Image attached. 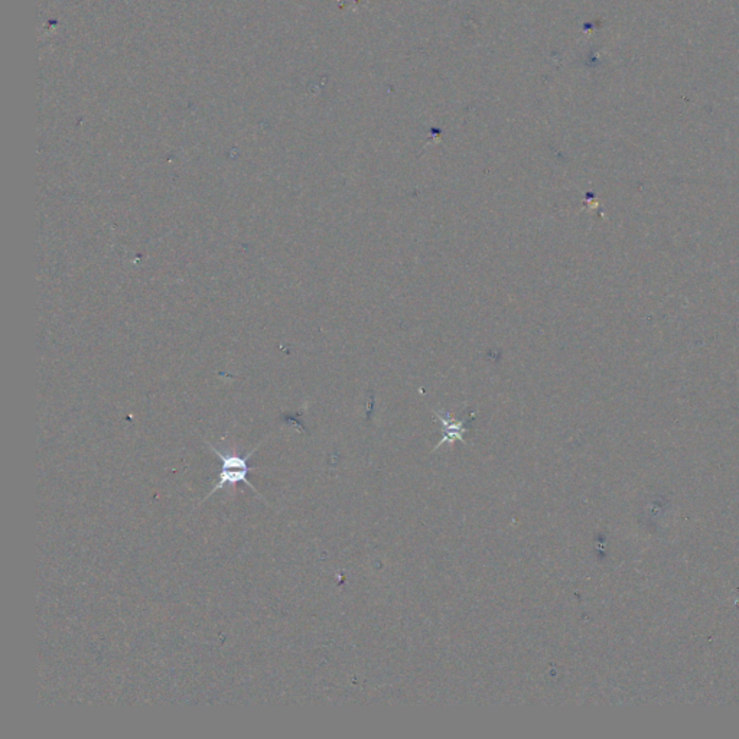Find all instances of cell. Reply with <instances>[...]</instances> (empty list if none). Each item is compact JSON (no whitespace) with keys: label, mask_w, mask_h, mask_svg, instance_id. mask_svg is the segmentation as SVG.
Instances as JSON below:
<instances>
[{"label":"cell","mask_w":739,"mask_h":739,"mask_svg":"<svg viewBox=\"0 0 739 739\" xmlns=\"http://www.w3.org/2000/svg\"><path fill=\"white\" fill-rule=\"evenodd\" d=\"M436 416L440 419V422H442V425H443V432H445V433H443V439H442V442H440V445H442L443 442H454V440H457V439L464 440V439H462V435H464L465 430H467V429H465V422L450 420L448 415L443 416V415L436 413Z\"/></svg>","instance_id":"obj_2"},{"label":"cell","mask_w":739,"mask_h":739,"mask_svg":"<svg viewBox=\"0 0 739 739\" xmlns=\"http://www.w3.org/2000/svg\"><path fill=\"white\" fill-rule=\"evenodd\" d=\"M208 447H210V448L213 450V452H214V454L221 459V472H220V478H218V481L216 482L214 488L208 492L207 497L204 499V501L208 500V499L214 494L216 491L223 489L225 485H235V484H238V482H244L245 485H249V487L256 492V494H257L259 497H262V496H260V492H259V491L255 488V485H252L250 481L248 479V474H249V465H248V461H249V458H250V457L257 451V448H259L260 445H257L253 451H250L248 455H244V457H237V455H224V454H221L217 448H214V447L211 445V443H208Z\"/></svg>","instance_id":"obj_1"}]
</instances>
